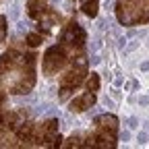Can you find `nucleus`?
<instances>
[{
	"label": "nucleus",
	"instance_id": "1",
	"mask_svg": "<svg viewBox=\"0 0 149 149\" xmlns=\"http://www.w3.org/2000/svg\"><path fill=\"white\" fill-rule=\"evenodd\" d=\"M83 13L87 17H95L97 15V0H83Z\"/></svg>",
	"mask_w": 149,
	"mask_h": 149
},
{
	"label": "nucleus",
	"instance_id": "2",
	"mask_svg": "<svg viewBox=\"0 0 149 149\" xmlns=\"http://www.w3.org/2000/svg\"><path fill=\"white\" fill-rule=\"evenodd\" d=\"M27 44H29V46H40V44H42V37L37 35V33H29V35H27Z\"/></svg>",
	"mask_w": 149,
	"mask_h": 149
},
{
	"label": "nucleus",
	"instance_id": "3",
	"mask_svg": "<svg viewBox=\"0 0 149 149\" xmlns=\"http://www.w3.org/2000/svg\"><path fill=\"white\" fill-rule=\"evenodd\" d=\"M19 15H21V8H19V4L15 2V4H13V8H10V13H8V19H10V21H17Z\"/></svg>",
	"mask_w": 149,
	"mask_h": 149
},
{
	"label": "nucleus",
	"instance_id": "4",
	"mask_svg": "<svg viewBox=\"0 0 149 149\" xmlns=\"http://www.w3.org/2000/svg\"><path fill=\"white\" fill-rule=\"evenodd\" d=\"M89 89H97V85H100V79H97V74L95 72H91V79H89Z\"/></svg>",
	"mask_w": 149,
	"mask_h": 149
},
{
	"label": "nucleus",
	"instance_id": "5",
	"mask_svg": "<svg viewBox=\"0 0 149 149\" xmlns=\"http://www.w3.org/2000/svg\"><path fill=\"white\" fill-rule=\"evenodd\" d=\"M139 48V42H128L126 44V50H124V54H130V52H135Z\"/></svg>",
	"mask_w": 149,
	"mask_h": 149
},
{
	"label": "nucleus",
	"instance_id": "6",
	"mask_svg": "<svg viewBox=\"0 0 149 149\" xmlns=\"http://www.w3.org/2000/svg\"><path fill=\"white\" fill-rule=\"evenodd\" d=\"M126 124H128V128H137V126H139V118H135V116H130V118L126 120Z\"/></svg>",
	"mask_w": 149,
	"mask_h": 149
},
{
	"label": "nucleus",
	"instance_id": "7",
	"mask_svg": "<svg viewBox=\"0 0 149 149\" xmlns=\"http://www.w3.org/2000/svg\"><path fill=\"white\" fill-rule=\"evenodd\" d=\"M100 46H102V42H100V37H95V40H93V42H91V52H93V54H95Z\"/></svg>",
	"mask_w": 149,
	"mask_h": 149
},
{
	"label": "nucleus",
	"instance_id": "8",
	"mask_svg": "<svg viewBox=\"0 0 149 149\" xmlns=\"http://www.w3.org/2000/svg\"><path fill=\"white\" fill-rule=\"evenodd\" d=\"M137 141H139V145H145V143H147V133H139Z\"/></svg>",
	"mask_w": 149,
	"mask_h": 149
},
{
	"label": "nucleus",
	"instance_id": "9",
	"mask_svg": "<svg viewBox=\"0 0 149 149\" xmlns=\"http://www.w3.org/2000/svg\"><path fill=\"white\" fill-rule=\"evenodd\" d=\"M102 104H104V106H108V108H114V102H112L108 95H106V97H102Z\"/></svg>",
	"mask_w": 149,
	"mask_h": 149
},
{
	"label": "nucleus",
	"instance_id": "10",
	"mask_svg": "<svg viewBox=\"0 0 149 149\" xmlns=\"http://www.w3.org/2000/svg\"><path fill=\"white\" fill-rule=\"evenodd\" d=\"M120 141H130V133H128V130H122V133H120Z\"/></svg>",
	"mask_w": 149,
	"mask_h": 149
},
{
	"label": "nucleus",
	"instance_id": "11",
	"mask_svg": "<svg viewBox=\"0 0 149 149\" xmlns=\"http://www.w3.org/2000/svg\"><path fill=\"white\" fill-rule=\"evenodd\" d=\"M139 106H149V95H141L139 97Z\"/></svg>",
	"mask_w": 149,
	"mask_h": 149
},
{
	"label": "nucleus",
	"instance_id": "12",
	"mask_svg": "<svg viewBox=\"0 0 149 149\" xmlns=\"http://www.w3.org/2000/svg\"><path fill=\"white\" fill-rule=\"evenodd\" d=\"M116 42H118V48H124L128 40H126V37H122V35H118V40H116Z\"/></svg>",
	"mask_w": 149,
	"mask_h": 149
},
{
	"label": "nucleus",
	"instance_id": "13",
	"mask_svg": "<svg viewBox=\"0 0 149 149\" xmlns=\"http://www.w3.org/2000/svg\"><path fill=\"white\" fill-rule=\"evenodd\" d=\"M89 62H91V64H100V62H102V58H100L97 54H93L91 58H89Z\"/></svg>",
	"mask_w": 149,
	"mask_h": 149
},
{
	"label": "nucleus",
	"instance_id": "14",
	"mask_svg": "<svg viewBox=\"0 0 149 149\" xmlns=\"http://www.w3.org/2000/svg\"><path fill=\"white\" fill-rule=\"evenodd\" d=\"M25 25H27V23H17V31L23 33V31H25Z\"/></svg>",
	"mask_w": 149,
	"mask_h": 149
},
{
	"label": "nucleus",
	"instance_id": "15",
	"mask_svg": "<svg viewBox=\"0 0 149 149\" xmlns=\"http://www.w3.org/2000/svg\"><path fill=\"white\" fill-rule=\"evenodd\" d=\"M135 35H139V31H137V29H130V31L126 33V37H135Z\"/></svg>",
	"mask_w": 149,
	"mask_h": 149
},
{
	"label": "nucleus",
	"instance_id": "16",
	"mask_svg": "<svg viewBox=\"0 0 149 149\" xmlns=\"http://www.w3.org/2000/svg\"><path fill=\"white\" fill-rule=\"evenodd\" d=\"M141 70H149V60H145V62H141Z\"/></svg>",
	"mask_w": 149,
	"mask_h": 149
},
{
	"label": "nucleus",
	"instance_id": "17",
	"mask_svg": "<svg viewBox=\"0 0 149 149\" xmlns=\"http://www.w3.org/2000/svg\"><path fill=\"white\" fill-rule=\"evenodd\" d=\"M145 128H149V120H145Z\"/></svg>",
	"mask_w": 149,
	"mask_h": 149
},
{
	"label": "nucleus",
	"instance_id": "18",
	"mask_svg": "<svg viewBox=\"0 0 149 149\" xmlns=\"http://www.w3.org/2000/svg\"><path fill=\"white\" fill-rule=\"evenodd\" d=\"M147 48H149V40H147Z\"/></svg>",
	"mask_w": 149,
	"mask_h": 149
}]
</instances>
